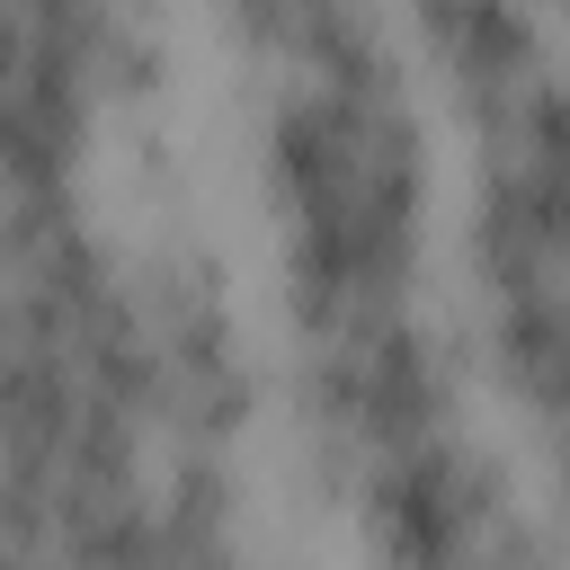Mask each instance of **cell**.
Instances as JSON below:
<instances>
[{
	"mask_svg": "<svg viewBox=\"0 0 570 570\" xmlns=\"http://www.w3.org/2000/svg\"><path fill=\"white\" fill-rule=\"evenodd\" d=\"M178 71V0H0V196L107 187Z\"/></svg>",
	"mask_w": 570,
	"mask_h": 570,
	"instance_id": "obj_3",
	"label": "cell"
},
{
	"mask_svg": "<svg viewBox=\"0 0 570 570\" xmlns=\"http://www.w3.org/2000/svg\"><path fill=\"white\" fill-rule=\"evenodd\" d=\"M205 27L223 36V53L249 71V62H276V53H303L321 36H347V27H374L392 18L383 0H196Z\"/></svg>",
	"mask_w": 570,
	"mask_h": 570,
	"instance_id": "obj_4",
	"label": "cell"
},
{
	"mask_svg": "<svg viewBox=\"0 0 570 570\" xmlns=\"http://www.w3.org/2000/svg\"><path fill=\"white\" fill-rule=\"evenodd\" d=\"M445 312L490 419L552 472L570 374V169L561 98H525L454 125Z\"/></svg>",
	"mask_w": 570,
	"mask_h": 570,
	"instance_id": "obj_2",
	"label": "cell"
},
{
	"mask_svg": "<svg viewBox=\"0 0 570 570\" xmlns=\"http://www.w3.org/2000/svg\"><path fill=\"white\" fill-rule=\"evenodd\" d=\"M258 294L107 187L0 196V552L178 570L267 525Z\"/></svg>",
	"mask_w": 570,
	"mask_h": 570,
	"instance_id": "obj_1",
	"label": "cell"
}]
</instances>
